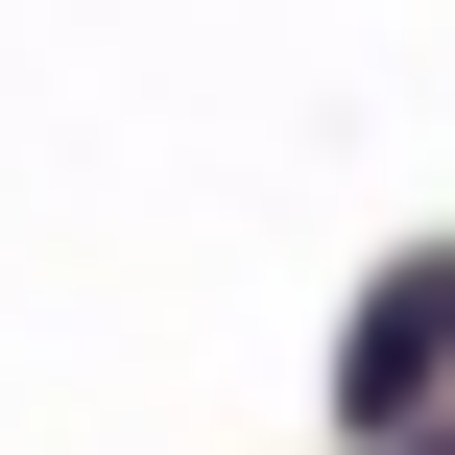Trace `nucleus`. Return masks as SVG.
<instances>
[{"mask_svg": "<svg viewBox=\"0 0 455 455\" xmlns=\"http://www.w3.org/2000/svg\"><path fill=\"white\" fill-rule=\"evenodd\" d=\"M432 384H455V240L432 264H384V288H360V312H336V432H432Z\"/></svg>", "mask_w": 455, "mask_h": 455, "instance_id": "1", "label": "nucleus"}, {"mask_svg": "<svg viewBox=\"0 0 455 455\" xmlns=\"http://www.w3.org/2000/svg\"><path fill=\"white\" fill-rule=\"evenodd\" d=\"M408 455H455V432H408Z\"/></svg>", "mask_w": 455, "mask_h": 455, "instance_id": "2", "label": "nucleus"}]
</instances>
